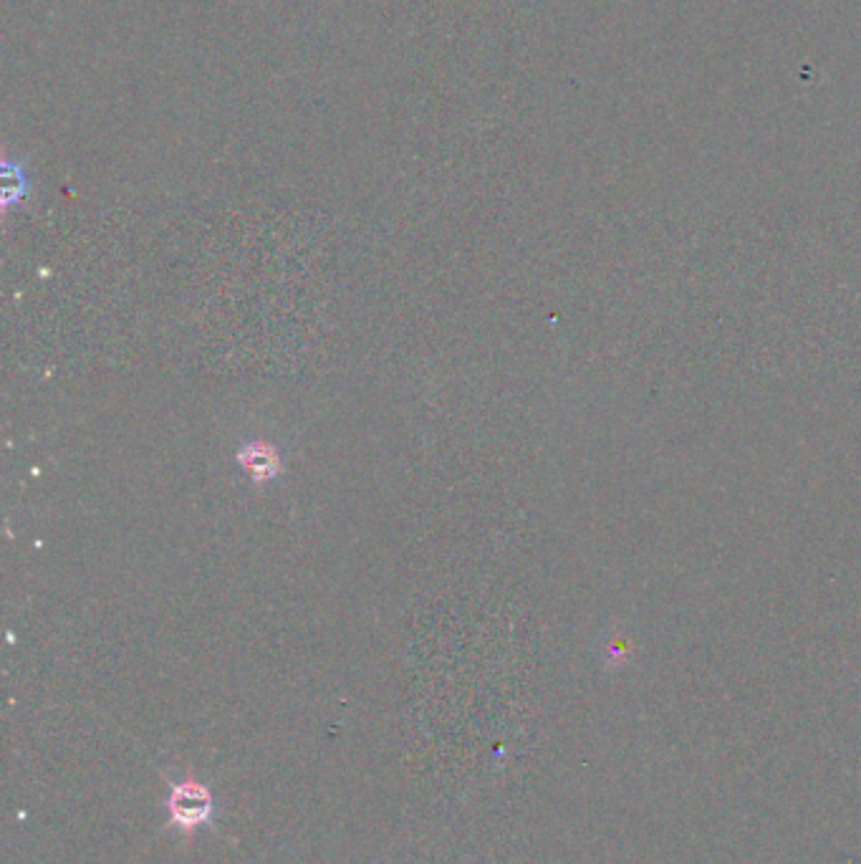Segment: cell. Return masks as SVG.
I'll use <instances>...</instances> for the list:
<instances>
[{
  "label": "cell",
  "mask_w": 861,
  "mask_h": 864,
  "mask_svg": "<svg viewBox=\"0 0 861 864\" xmlns=\"http://www.w3.org/2000/svg\"><path fill=\"white\" fill-rule=\"evenodd\" d=\"M26 187L28 180L21 167L6 165V205H11L13 200H21L26 195Z\"/></svg>",
  "instance_id": "cell-3"
},
{
  "label": "cell",
  "mask_w": 861,
  "mask_h": 864,
  "mask_svg": "<svg viewBox=\"0 0 861 864\" xmlns=\"http://www.w3.org/2000/svg\"><path fill=\"white\" fill-rule=\"evenodd\" d=\"M215 801L213 794L205 784L187 776V779L170 784V794H167V814H170V824L190 839L197 829L208 827L213 822Z\"/></svg>",
  "instance_id": "cell-1"
},
{
  "label": "cell",
  "mask_w": 861,
  "mask_h": 864,
  "mask_svg": "<svg viewBox=\"0 0 861 864\" xmlns=\"http://www.w3.org/2000/svg\"><path fill=\"white\" fill-rule=\"evenodd\" d=\"M240 465L248 470V475L258 483L273 480L281 470V458L268 443H250L240 450Z\"/></svg>",
  "instance_id": "cell-2"
}]
</instances>
